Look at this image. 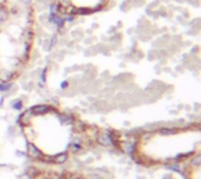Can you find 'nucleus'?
Listing matches in <instances>:
<instances>
[{
  "mask_svg": "<svg viewBox=\"0 0 201 179\" xmlns=\"http://www.w3.org/2000/svg\"><path fill=\"white\" fill-rule=\"evenodd\" d=\"M35 42L32 2L14 4L0 18V79L7 81L25 69Z\"/></svg>",
  "mask_w": 201,
  "mask_h": 179,
  "instance_id": "nucleus-1",
  "label": "nucleus"
},
{
  "mask_svg": "<svg viewBox=\"0 0 201 179\" xmlns=\"http://www.w3.org/2000/svg\"><path fill=\"white\" fill-rule=\"evenodd\" d=\"M114 0H55L58 13L62 15H88L106 11Z\"/></svg>",
  "mask_w": 201,
  "mask_h": 179,
  "instance_id": "nucleus-2",
  "label": "nucleus"
},
{
  "mask_svg": "<svg viewBox=\"0 0 201 179\" xmlns=\"http://www.w3.org/2000/svg\"><path fill=\"white\" fill-rule=\"evenodd\" d=\"M10 1H13V2H32L31 0H10Z\"/></svg>",
  "mask_w": 201,
  "mask_h": 179,
  "instance_id": "nucleus-3",
  "label": "nucleus"
}]
</instances>
